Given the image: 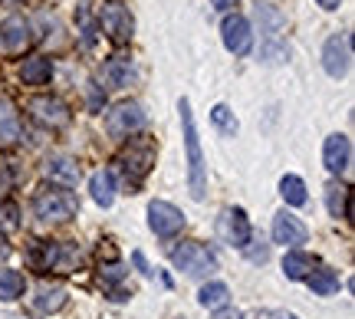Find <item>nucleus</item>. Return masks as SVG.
Segmentation results:
<instances>
[{
  "mask_svg": "<svg viewBox=\"0 0 355 319\" xmlns=\"http://www.w3.org/2000/svg\"><path fill=\"white\" fill-rule=\"evenodd\" d=\"M220 37H224V46H227L234 56H247L250 46H254V37H250V24L237 17V13H227L224 24H220Z\"/></svg>",
  "mask_w": 355,
  "mask_h": 319,
  "instance_id": "obj_10",
  "label": "nucleus"
},
{
  "mask_svg": "<svg viewBox=\"0 0 355 319\" xmlns=\"http://www.w3.org/2000/svg\"><path fill=\"white\" fill-rule=\"evenodd\" d=\"M0 227H3V230L17 227V207H13V205H0Z\"/></svg>",
  "mask_w": 355,
  "mask_h": 319,
  "instance_id": "obj_32",
  "label": "nucleus"
},
{
  "mask_svg": "<svg viewBox=\"0 0 355 319\" xmlns=\"http://www.w3.org/2000/svg\"><path fill=\"white\" fill-rule=\"evenodd\" d=\"M20 139V115L10 99H0V141H17Z\"/></svg>",
  "mask_w": 355,
  "mask_h": 319,
  "instance_id": "obj_21",
  "label": "nucleus"
},
{
  "mask_svg": "<svg viewBox=\"0 0 355 319\" xmlns=\"http://www.w3.org/2000/svg\"><path fill=\"white\" fill-rule=\"evenodd\" d=\"M270 319H296V316H290V313H270Z\"/></svg>",
  "mask_w": 355,
  "mask_h": 319,
  "instance_id": "obj_40",
  "label": "nucleus"
},
{
  "mask_svg": "<svg viewBox=\"0 0 355 319\" xmlns=\"http://www.w3.org/2000/svg\"><path fill=\"white\" fill-rule=\"evenodd\" d=\"M79 201L76 194L63 191V188H43V191L33 198V214L46 224H63L69 217H76Z\"/></svg>",
  "mask_w": 355,
  "mask_h": 319,
  "instance_id": "obj_2",
  "label": "nucleus"
},
{
  "mask_svg": "<svg viewBox=\"0 0 355 319\" xmlns=\"http://www.w3.org/2000/svg\"><path fill=\"white\" fill-rule=\"evenodd\" d=\"M279 194H283V201L293 207L306 205V184L296 178V175H283V178H279Z\"/></svg>",
  "mask_w": 355,
  "mask_h": 319,
  "instance_id": "obj_26",
  "label": "nucleus"
},
{
  "mask_svg": "<svg viewBox=\"0 0 355 319\" xmlns=\"http://www.w3.org/2000/svg\"><path fill=\"white\" fill-rule=\"evenodd\" d=\"M30 260L40 270H56V273H69L79 267V250L66 247V243H40L37 250L30 254Z\"/></svg>",
  "mask_w": 355,
  "mask_h": 319,
  "instance_id": "obj_5",
  "label": "nucleus"
},
{
  "mask_svg": "<svg viewBox=\"0 0 355 319\" xmlns=\"http://www.w3.org/2000/svg\"><path fill=\"white\" fill-rule=\"evenodd\" d=\"M257 26H260V33H263L266 43H273V40H277V33H283L286 17H283L273 3H260V7H257Z\"/></svg>",
  "mask_w": 355,
  "mask_h": 319,
  "instance_id": "obj_18",
  "label": "nucleus"
},
{
  "mask_svg": "<svg viewBox=\"0 0 355 319\" xmlns=\"http://www.w3.org/2000/svg\"><path fill=\"white\" fill-rule=\"evenodd\" d=\"M322 162L332 175H343L345 168L352 165V141L345 135H329L326 139V148H322Z\"/></svg>",
  "mask_w": 355,
  "mask_h": 319,
  "instance_id": "obj_15",
  "label": "nucleus"
},
{
  "mask_svg": "<svg viewBox=\"0 0 355 319\" xmlns=\"http://www.w3.org/2000/svg\"><path fill=\"white\" fill-rule=\"evenodd\" d=\"M66 286L63 283H40L37 296H33V307L40 309V313H56V309L66 307Z\"/></svg>",
  "mask_w": 355,
  "mask_h": 319,
  "instance_id": "obj_16",
  "label": "nucleus"
},
{
  "mask_svg": "<svg viewBox=\"0 0 355 319\" xmlns=\"http://www.w3.org/2000/svg\"><path fill=\"white\" fill-rule=\"evenodd\" d=\"M227 296H230V290L224 286V283H207L201 293H198V303L207 307V309H217V307H224V303H227Z\"/></svg>",
  "mask_w": 355,
  "mask_h": 319,
  "instance_id": "obj_28",
  "label": "nucleus"
},
{
  "mask_svg": "<svg viewBox=\"0 0 355 319\" xmlns=\"http://www.w3.org/2000/svg\"><path fill=\"white\" fill-rule=\"evenodd\" d=\"M132 260H135V267L141 270V277H155V270L148 267V260H145V254H141V250H135V254H132Z\"/></svg>",
  "mask_w": 355,
  "mask_h": 319,
  "instance_id": "obj_33",
  "label": "nucleus"
},
{
  "mask_svg": "<svg viewBox=\"0 0 355 319\" xmlns=\"http://www.w3.org/2000/svg\"><path fill=\"white\" fill-rule=\"evenodd\" d=\"M260 60H263V63H270V66L283 63V60H286V46H277V43H266L263 50H260Z\"/></svg>",
  "mask_w": 355,
  "mask_h": 319,
  "instance_id": "obj_30",
  "label": "nucleus"
},
{
  "mask_svg": "<svg viewBox=\"0 0 355 319\" xmlns=\"http://www.w3.org/2000/svg\"><path fill=\"white\" fill-rule=\"evenodd\" d=\"M50 76H53V63L46 56H30V60H24V66H20V79L30 83V86H43Z\"/></svg>",
  "mask_w": 355,
  "mask_h": 319,
  "instance_id": "obj_19",
  "label": "nucleus"
},
{
  "mask_svg": "<svg viewBox=\"0 0 355 319\" xmlns=\"http://www.w3.org/2000/svg\"><path fill=\"white\" fill-rule=\"evenodd\" d=\"M145 126V112H141L139 103H122L115 105L112 112H109V119H105V128H109V135L112 139H128L135 128Z\"/></svg>",
  "mask_w": 355,
  "mask_h": 319,
  "instance_id": "obj_9",
  "label": "nucleus"
},
{
  "mask_svg": "<svg viewBox=\"0 0 355 319\" xmlns=\"http://www.w3.org/2000/svg\"><path fill=\"white\" fill-rule=\"evenodd\" d=\"M349 66H352V40H349V33H336L322 46V69L332 79H343L349 73Z\"/></svg>",
  "mask_w": 355,
  "mask_h": 319,
  "instance_id": "obj_7",
  "label": "nucleus"
},
{
  "mask_svg": "<svg viewBox=\"0 0 355 319\" xmlns=\"http://www.w3.org/2000/svg\"><path fill=\"white\" fill-rule=\"evenodd\" d=\"M26 112L33 115L40 126H46V128L69 126V105L60 103L56 96H33V99L26 103Z\"/></svg>",
  "mask_w": 355,
  "mask_h": 319,
  "instance_id": "obj_8",
  "label": "nucleus"
},
{
  "mask_svg": "<svg viewBox=\"0 0 355 319\" xmlns=\"http://www.w3.org/2000/svg\"><path fill=\"white\" fill-rule=\"evenodd\" d=\"M326 207H329L332 217H349V188L339 184V181H332L326 188Z\"/></svg>",
  "mask_w": 355,
  "mask_h": 319,
  "instance_id": "obj_24",
  "label": "nucleus"
},
{
  "mask_svg": "<svg viewBox=\"0 0 355 319\" xmlns=\"http://www.w3.org/2000/svg\"><path fill=\"white\" fill-rule=\"evenodd\" d=\"M211 3H214L217 10H227V7H234V3H237V0H211Z\"/></svg>",
  "mask_w": 355,
  "mask_h": 319,
  "instance_id": "obj_38",
  "label": "nucleus"
},
{
  "mask_svg": "<svg viewBox=\"0 0 355 319\" xmlns=\"http://www.w3.org/2000/svg\"><path fill=\"white\" fill-rule=\"evenodd\" d=\"M306 283H309V290H313L316 296H332L336 290H339V277H336V270H326V267L313 270V273L306 277Z\"/></svg>",
  "mask_w": 355,
  "mask_h": 319,
  "instance_id": "obj_23",
  "label": "nucleus"
},
{
  "mask_svg": "<svg viewBox=\"0 0 355 319\" xmlns=\"http://www.w3.org/2000/svg\"><path fill=\"white\" fill-rule=\"evenodd\" d=\"M7 188H10V171H7V168L0 165V198L7 194Z\"/></svg>",
  "mask_w": 355,
  "mask_h": 319,
  "instance_id": "obj_36",
  "label": "nucleus"
},
{
  "mask_svg": "<svg viewBox=\"0 0 355 319\" xmlns=\"http://www.w3.org/2000/svg\"><path fill=\"white\" fill-rule=\"evenodd\" d=\"M214 319H243V316L234 307H224V309H217V313H214Z\"/></svg>",
  "mask_w": 355,
  "mask_h": 319,
  "instance_id": "obj_35",
  "label": "nucleus"
},
{
  "mask_svg": "<svg viewBox=\"0 0 355 319\" xmlns=\"http://www.w3.org/2000/svg\"><path fill=\"white\" fill-rule=\"evenodd\" d=\"M313 267H316V260H313L309 254H300V250H290V254L283 257V273H286L290 280H303V277H309Z\"/></svg>",
  "mask_w": 355,
  "mask_h": 319,
  "instance_id": "obj_22",
  "label": "nucleus"
},
{
  "mask_svg": "<svg viewBox=\"0 0 355 319\" xmlns=\"http://www.w3.org/2000/svg\"><path fill=\"white\" fill-rule=\"evenodd\" d=\"M102 20V30L109 33V40H115V43H125L128 37H132V13H128V7H122V3H105L99 13Z\"/></svg>",
  "mask_w": 355,
  "mask_h": 319,
  "instance_id": "obj_13",
  "label": "nucleus"
},
{
  "mask_svg": "<svg viewBox=\"0 0 355 319\" xmlns=\"http://www.w3.org/2000/svg\"><path fill=\"white\" fill-rule=\"evenodd\" d=\"M135 76V69H132V60H125V56H115L112 63L105 66V79L112 83L115 89H122V86H128V79Z\"/></svg>",
  "mask_w": 355,
  "mask_h": 319,
  "instance_id": "obj_25",
  "label": "nucleus"
},
{
  "mask_svg": "<svg viewBox=\"0 0 355 319\" xmlns=\"http://www.w3.org/2000/svg\"><path fill=\"white\" fill-rule=\"evenodd\" d=\"M0 46L7 53H24L30 46V24L24 17H7L0 24Z\"/></svg>",
  "mask_w": 355,
  "mask_h": 319,
  "instance_id": "obj_14",
  "label": "nucleus"
},
{
  "mask_svg": "<svg viewBox=\"0 0 355 319\" xmlns=\"http://www.w3.org/2000/svg\"><path fill=\"white\" fill-rule=\"evenodd\" d=\"M122 273H125V270L119 267V264H112V267L102 270V280H105V283H115V280H122Z\"/></svg>",
  "mask_w": 355,
  "mask_h": 319,
  "instance_id": "obj_34",
  "label": "nucleus"
},
{
  "mask_svg": "<svg viewBox=\"0 0 355 319\" xmlns=\"http://www.w3.org/2000/svg\"><path fill=\"white\" fill-rule=\"evenodd\" d=\"M319 7H322V10H339V3H343V0H316Z\"/></svg>",
  "mask_w": 355,
  "mask_h": 319,
  "instance_id": "obj_37",
  "label": "nucleus"
},
{
  "mask_svg": "<svg viewBox=\"0 0 355 319\" xmlns=\"http://www.w3.org/2000/svg\"><path fill=\"white\" fill-rule=\"evenodd\" d=\"M171 264L178 270H184L188 277H198V280L217 273V257L198 241H188V243H181V247H175L171 250Z\"/></svg>",
  "mask_w": 355,
  "mask_h": 319,
  "instance_id": "obj_3",
  "label": "nucleus"
},
{
  "mask_svg": "<svg viewBox=\"0 0 355 319\" xmlns=\"http://www.w3.org/2000/svg\"><path fill=\"white\" fill-rule=\"evenodd\" d=\"M7 254H10V247H7V241L0 237V260H7Z\"/></svg>",
  "mask_w": 355,
  "mask_h": 319,
  "instance_id": "obj_39",
  "label": "nucleus"
},
{
  "mask_svg": "<svg viewBox=\"0 0 355 319\" xmlns=\"http://www.w3.org/2000/svg\"><path fill=\"white\" fill-rule=\"evenodd\" d=\"M155 152H158V145H155L148 135H141V139H132L128 141V148L122 152V171H125L128 184H139L155 165Z\"/></svg>",
  "mask_w": 355,
  "mask_h": 319,
  "instance_id": "obj_4",
  "label": "nucleus"
},
{
  "mask_svg": "<svg viewBox=\"0 0 355 319\" xmlns=\"http://www.w3.org/2000/svg\"><path fill=\"white\" fill-rule=\"evenodd\" d=\"M211 119H214V126L220 135H237V119H234V112H230L227 105H214Z\"/></svg>",
  "mask_w": 355,
  "mask_h": 319,
  "instance_id": "obj_29",
  "label": "nucleus"
},
{
  "mask_svg": "<svg viewBox=\"0 0 355 319\" xmlns=\"http://www.w3.org/2000/svg\"><path fill=\"white\" fill-rule=\"evenodd\" d=\"M24 273H17V270H0V300L3 303H10L17 296L24 293Z\"/></svg>",
  "mask_w": 355,
  "mask_h": 319,
  "instance_id": "obj_27",
  "label": "nucleus"
},
{
  "mask_svg": "<svg viewBox=\"0 0 355 319\" xmlns=\"http://www.w3.org/2000/svg\"><path fill=\"white\" fill-rule=\"evenodd\" d=\"M306 237H309V230H306V224L300 221L296 214H290V211H279L277 217H273V241L283 243V247H300V243H306Z\"/></svg>",
  "mask_w": 355,
  "mask_h": 319,
  "instance_id": "obj_12",
  "label": "nucleus"
},
{
  "mask_svg": "<svg viewBox=\"0 0 355 319\" xmlns=\"http://www.w3.org/2000/svg\"><path fill=\"white\" fill-rule=\"evenodd\" d=\"M43 171H46V178H50V181H60V184H66V188L79 184V165L73 162V158H66V155L50 158Z\"/></svg>",
  "mask_w": 355,
  "mask_h": 319,
  "instance_id": "obj_17",
  "label": "nucleus"
},
{
  "mask_svg": "<svg viewBox=\"0 0 355 319\" xmlns=\"http://www.w3.org/2000/svg\"><path fill=\"white\" fill-rule=\"evenodd\" d=\"M257 243H260V247H250V243H247V247H243V254H247V260H250V264H266L270 247H266L263 241H257Z\"/></svg>",
  "mask_w": 355,
  "mask_h": 319,
  "instance_id": "obj_31",
  "label": "nucleus"
},
{
  "mask_svg": "<svg viewBox=\"0 0 355 319\" xmlns=\"http://www.w3.org/2000/svg\"><path fill=\"white\" fill-rule=\"evenodd\" d=\"M148 224H152L158 237H175L178 230L184 227V214L175 205H168V201H152L148 205Z\"/></svg>",
  "mask_w": 355,
  "mask_h": 319,
  "instance_id": "obj_11",
  "label": "nucleus"
},
{
  "mask_svg": "<svg viewBox=\"0 0 355 319\" xmlns=\"http://www.w3.org/2000/svg\"><path fill=\"white\" fill-rule=\"evenodd\" d=\"M178 112H181V132H184V148H188V188H191V198H194V201H204V194H207V168H204L201 139H198V126H194V112H191L188 99H181Z\"/></svg>",
  "mask_w": 355,
  "mask_h": 319,
  "instance_id": "obj_1",
  "label": "nucleus"
},
{
  "mask_svg": "<svg viewBox=\"0 0 355 319\" xmlns=\"http://www.w3.org/2000/svg\"><path fill=\"white\" fill-rule=\"evenodd\" d=\"M89 191H92V201L99 207H109L115 201V178L112 171H96L92 181H89Z\"/></svg>",
  "mask_w": 355,
  "mask_h": 319,
  "instance_id": "obj_20",
  "label": "nucleus"
},
{
  "mask_svg": "<svg viewBox=\"0 0 355 319\" xmlns=\"http://www.w3.org/2000/svg\"><path fill=\"white\" fill-rule=\"evenodd\" d=\"M217 234H220V241L230 243V247H247L250 237H254V230H250V221L243 214L241 207H224L220 217H217Z\"/></svg>",
  "mask_w": 355,
  "mask_h": 319,
  "instance_id": "obj_6",
  "label": "nucleus"
}]
</instances>
